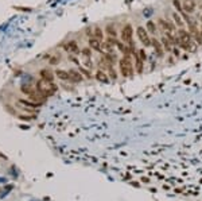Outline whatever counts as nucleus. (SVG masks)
I'll return each mask as SVG.
<instances>
[{"label":"nucleus","instance_id":"1","mask_svg":"<svg viewBox=\"0 0 202 201\" xmlns=\"http://www.w3.org/2000/svg\"><path fill=\"white\" fill-rule=\"evenodd\" d=\"M35 88H36V91H38L39 93H42L45 97H49V96L54 95L55 91H57V87H55L54 84L49 83V81H45V80H42V78L36 83Z\"/></svg>","mask_w":202,"mask_h":201},{"label":"nucleus","instance_id":"2","mask_svg":"<svg viewBox=\"0 0 202 201\" xmlns=\"http://www.w3.org/2000/svg\"><path fill=\"white\" fill-rule=\"evenodd\" d=\"M119 66H120V73L123 77H131L133 74L135 66H133L131 58L128 57H123L119 59Z\"/></svg>","mask_w":202,"mask_h":201},{"label":"nucleus","instance_id":"3","mask_svg":"<svg viewBox=\"0 0 202 201\" xmlns=\"http://www.w3.org/2000/svg\"><path fill=\"white\" fill-rule=\"evenodd\" d=\"M136 35L139 38V41L142 42L144 47H150L151 46V38H150V32L147 31V28L143 26H137L136 28Z\"/></svg>","mask_w":202,"mask_h":201},{"label":"nucleus","instance_id":"4","mask_svg":"<svg viewBox=\"0 0 202 201\" xmlns=\"http://www.w3.org/2000/svg\"><path fill=\"white\" fill-rule=\"evenodd\" d=\"M120 36H121V41L124 43H129L132 42V36H133V27L131 23H127L124 27L121 28V32H120Z\"/></svg>","mask_w":202,"mask_h":201},{"label":"nucleus","instance_id":"5","mask_svg":"<svg viewBox=\"0 0 202 201\" xmlns=\"http://www.w3.org/2000/svg\"><path fill=\"white\" fill-rule=\"evenodd\" d=\"M158 24H159V28L163 32H166V31L174 32L175 28H177L174 22H171V20H168V19H163V18H160V19L158 20Z\"/></svg>","mask_w":202,"mask_h":201},{"label":"nucleus","instance_id":"6","mask_svg":"<svg viewBox=\"0 0 202 201\" xmlns=\"http://www.w3.org/2000/svg\"><path fill=\"white\" fill-rule=\"evenodd\" d=\"M178 38H179V41H181L179 46H181V45H186V43H189V42H191V41L194 39L193 35H191V32L187 31V30H185V28H181V30L178 31Z\"/></svg>","mask_w":202,"mask_h":201},{"label":"nucleus","instance_id":"7","mask_svg":"<svg viewBox=\"0 0 202 201\" xmlns=\"http://www.w3.org/2000/svg\"><path fill=\"white\" fill-rule=\"evenodd\" d=\"M195 7H197L195 0H182V8H183V11L186 12V14H189V15L194 14Z\"/></svg>","mask_w":202,"mask_h":201},{"label":"nucleus","instance_id":"8","mask_svg":"<svg viewBox=\"0 0 202 201\" xmlns=\"http://www.w3.org/2000/svg\"><path fill=\"white\" fill-rule=\"evenodd\" d=\"M151 46L154 47L156 55H158L159 58H162L164 55V49H163V46H162V42H160V41H158L156 38H151Z\"/></svg>","mask_w":202,"mask_h":201},{"label":"nucleus","instance_id":"9","mask_svg":"<svg viewBox=\"0 0 202 201\" xmlns=\"http://www.w3.org/2000/svg\"><path fill=\"white\" fill-rule=\"evenodd\" d=\"M132 55H133V58H135V72L139 73V74H142L144 70V61L140 58L139 53H136V51H132Z\"/></svg>","mask_w":202,"mask_h":201},{"label":"nucleus","instance_id":"10","mask_svg":"<svg viewBox=\"0 0 202 201\" xmlns=\"http://www.w3.org/2000/svg\"><path fill=\"white\" fill-rule=\"evenodd\" d=\"M89 47L92 49V50H96V51H100V53H104V51L101 50V41L97 39V38H94V36H92V38H89Z\"/></svg>","mask_w":202,"mask_h":201},{"label":"nucleus","instance_id":"11","mask_svg":"<svg viewBox=\"0 0 202 201\" xmlns=\"http://www.w3.org/2000/svg\"><path fill=\"white\" fill-rule=\"evenodd\" d=\"M63 49L67 53H78V43L76 41H69L67 43L63 45Z\"/></svg>","mask_w":202,"mask_h":201},{"label":"nucleus","instance_id":"12","mask_svg":"<svg viewBox=\"0 0 202 201\" xmlns=\"http://www.w3.org/2000/svg\"><path fill=\"white\" fill-rule=\"evenodd\" d=\"M172 22L179 28H183V26H185V20H183V18L181 16L179 12H172Z\"/></svg>","mask_w":202,"mask_h":201},{"label":"nucleus","instance_id":"13","mask_svg":"<svg viewBox=\"0 0 202 201\" xmlns=\"http://www.w3.org/2000/svg\"><path fill=\"white\" fill-rule=\"evenodd\" d=\"M69 73H70V81H71V83H81V81H82L81 72H77V70H74V69H70Z\"/></svg>","mask_w":202,"mask_h":201},{"label":"nucleus","instance_id":"14","mask_svg":"<svg viewBox=\"0 0 202 201\" xmlns=\"http://www.w3.org/2000/svg\"><path fill=\"white\" fill-rule=\"evenodd\" d=\"M41 78L45 80V81H49V83H53L54 74H53V72H50L49 69H43V70H41Z\"/></svg>","mask_w":202,"mask_h":201},{"label":"nucleus","instance_id":"15","mask_svg":"<svg viewBox=\"0 0 202 201\" xmlns=\"http://www.w3.org/2000/svg\"><path fill=\"white\" fill-rule=\"evenodd\" d=\"M55 76L62 81H70V73L67 70H62V69H57L55 70Z\"/></svg>","mask_w":202,"mask_h":201},{"label":"nucleus","instance_id":"16","mask_svg":"<svg viewBox=\"0 0 202 201\" xmlns=\"http://www.w3.org/2000/svg\"><path fill=\"white\" fill-rule=\"evenodd\" d=\"M18 103H19L20 105H23L26 109H27V107H28V109H32V108H38V107H39L38 103H32V101H28V100H24V99H20Z\"/></svg>","mask_w":202,"mask_h":201},{"label":"nucleus","instance_id":"17","mask_svg":"<svg viewBox=\"0 0 202 201\" xmlns=\"http://www.w3.org/2000/svg\"><path fill=\"white\" fill-rule=\"evenodd\" d=\"M146 28H147V31L152 35H156V32H158V28H156V24L154 20H148L147 23H146Z\"/></svg>","mask_w":202,"mask_h":201},{"label":"nucleus","instance_id":"18","mask_svg":"<svg viewBox=\"0 0 202 201\" xmlns=\"http://www.w3.org/2000/svg\"><path fill=\"white\" fill-rule=\"evenodd\" d=\"M160 42H162V46H163L164 51H172V43H171L170 39H168V38H167L166 35L162 36Z\"/></svg>","mask_w":202,"mask_h":201},{"label":"nucleus","instance_id":"19","mask_svg":"<svg viewBox=\"0 0 202 201\" xmlns=\"http://www.w3.org/2000/svg\"><path fill=\"white\" fill-rule=\"evenodd\" d=\"M101 54H104V59L106 61V62L109 63V65H113V63L117 61V57L115 53H101Z\"/></svg>","mask_w":202,"mask_h":201},{"label":"nucleus","instance_id":"20","mask_svg":"<svg viewBox=\"0 0 202 201\" xmlns=\"http://www.w3.org/2000/svg\"><path fill=\"white\" fill-rule=\"evenodd\" d=\"M96 78L98 80V81H101V83H108L109 78H108V76H106V73H105L104 70H98L97 73H96Z\"/></svg>","mask_w":202,"mask_h":201},{"label":"nucleus","instance_id":"21","mask_svg":"<svg viewBox=\"0 0 202 201\" xmlns=\"http://www.w3.org/2000/svg\"><path fill=\"white\" fill-rule=\"evenodd\" d=\"M105 32H106L109 36H113V38L117 36V31H116V28H115L113 24H108V26L105 27Z\"/></svg>","mask_w":202,"mask_h":201},{"label":"nucleus","instance_id":"22","mask_svg":"<svg viewBox=\"0 0 202 201\" xmlns=\"http://www.w3.org/2000/svg\"><path fill=\"white\" fill-rule=\"evenodd\" d=\"M93 36H94V38H97V39H100V41H102V39H104V32H102V30H101L100 27H94Z\"/></svg>","mask_w":202,"mask_h":201},{"label":"nucleus","instance_id":"23","mask_svg":"<svg viewBox=\"0 0 202 201\" xmlns=\"http://www.w3.org/2000/svg\"><path fill=\"white\" fill-rule=\"evenodd\" d=\"M81 54H82V57H84V58H90V57H92V49H90V47L82 49Z\"/></svg>","mask_w":202,"mask_h":201},{"label":"nucleus","instance_id":"24","mask_svg":"<svg viewBox=\"0 0 202 201\" xmlns=\"http://www.w3.org/2000/svg\"><path fill=\"white\" fill-rule=\"evenodd\" d=\"M172 4H174L175 10H177L178 12H182V11H183V8H182V1H181V0H172Z\"/></svg>","mask_w":202,"mask_h":201},{"label":"nucleus","instance_id":"25","mask_svg":"<svg viewBox=\"0 0 202 201\" xmlns=\"http://www.w3.org/2000/svg\"><path fill=\"white\" fill-rule=\"evenodd\" d=\"M22 91H23L26 95H28V96H31L32 93H34V89H32L30 85H23V87H22Z\"/></svg>","mask_w":202,"mask_h":201},{"label":"nucleus","instance_id":"26","mask_svg":"<svg viewBox=\"0 0 202 201\" xmlns=\"http://www.w3.org/2000/svg\"><path fill=\"white\" fill-rule=\"evenodd\" d=\"M80 72H81V74L86 76L88 78H92V74H90V72L88 70V69H85V67H82L81 65H80Z\"/></svg>","mask_w":202,"mask_h":201},{"label":"nucleus","instance_id":"27","mask_svg":"<svg viewBox=\"0 0 202 201\" xmlns=\"http://www.w3.org/2000/svg\"><path fill=\"white\" fill-rule=\"evenodd\" d=\"M109 77H111V78H113V80H116L117 78V74H116V72L113 70V67H112V65H109Z\"/></svg>","mask_w":202,"mask_h":201},{"label":"nucleus","instance_id":"28","mask_svg":"<svg viewBox=\"0 0 202 201\" xmlns=\"http://www.w3.org/2000/svg\"><path fill=\"white\" fill-rule=\"evenodd\" d=\"M139 57L142 59H143L144 62H146V61H147V55H146V50H144V49H142V50H139Z\"/></svg>","mask_w":202,"mask_h":201},{"label":"nucleus","instance_id":"29","mask_svg":"<svg viewBox=\"0 0 202 201\" xmlns=\"http://www.w3.org/2000/svg\"><path fill=\"white\" fill-rule=\"evenodd\" d=\"M84 63H85L86 67H92L93 66V63H92V61H90V58H85V61H84Z\"/></svg>","mask_w":202,"mask_h":201},{"label":"nucleus","instance_id":"30","mask_svg":"<svg viewBox=\"0 0 202 201\" xmlns=\"http://www.w3.org/2000/svg\"><path fill=\"white\" fill-rule=\"evenodd\" d=\"M22 120H32L34 119V116H27V115H20L19 116Z\"/></svg>","mask_w":202,"mask_h":201},{"label":"nucleus","instance_id":"31","mask_svg":"<svg viewBox=\"0 0 202 201\" xmlns=\"http://www.w3.org/2000/svg\"><path fill=\"white\" fill-rule=\"evenodd\" d=\"M172 53H174L175 57H179V54H181V51H179V49H177V46L172 47Z\"/></svg>","mask_w":202,"mask_h":201},{"label":"nucleus","instance_id":"32","mask_svg":"<svg viewBox=\"0 0 202 201\" xmlns=\"http://www.w3.org/2000/svg\"><path fill=\"white\" fill-rule=\"evenodd\" d=\"M59 59H61V58H58V57H57V58H51V61H50V62L53 63V65H54V63H57V62H58Z\"/></svg>","mask_w":202,"mask_h":201},{"label":"nucleus","instance_id":"33","mask_svg":"<svg viewBox=\"0 0 202 201\" xmlns=\"http://www.w3.org/2000/svg\"><path fill=\"white\" fill-rule=\"evenodd\" d=\"M201 20H202V15H201Z\"/></svg>","mask_w":202,"mask_h":201}]
</instances>
